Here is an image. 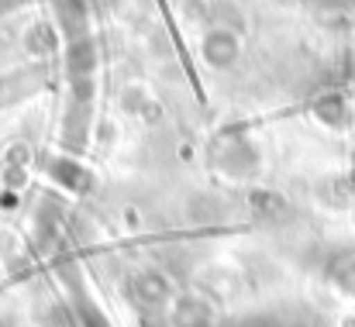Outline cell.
<instances>
[{
    "mask_svg": "<svg viewBox=\"0 0 355 327\" xmlns=\"http://www.w3.org/2000/svg\"><path fill=\"white\" fill-rule=\"evenodd\" d=\"M135 297H138V300H145V303H162V300L169 297V286H166V279H162V276L145 272V276H138V279H135Z\"/></svg>",
    "mask_w": 355,
    "mask_h": 327,
    "instance_id": "cell-1",
    "label": "cell"
},
{
    "mask_svg": "<svg viewBox=\"0 0 355 327\" xmlns=\"http://www.w3.org/2000/svg\"><path fill=\"white\" fill-rule=\"evenodd\" d=\"M207 321V310H204V303H197V300H183L176 310H173V324L176 327H204Z\"/></svg>",
    "mask_w": 355,
    "mask_h": 327,
    "instance_id": "cell-2",
    "label": "cell"
},
{
    "mask_svg": "<svg viewBox=\"0 0 355 327\" xmlns=\"http://www.w3.org/2000/svg\"><path fill=\"white\" fill-rule=\"evenodd\" d=\"M76 314H80V324L83 327H111L107 317L97 310V303H94L87 293H76Z\"/></svg>",
    "mask_w": 355,
    "mask_h": 327,
    "instance_id": "cell-3",
    "label": "cell"
}]
</instances>
